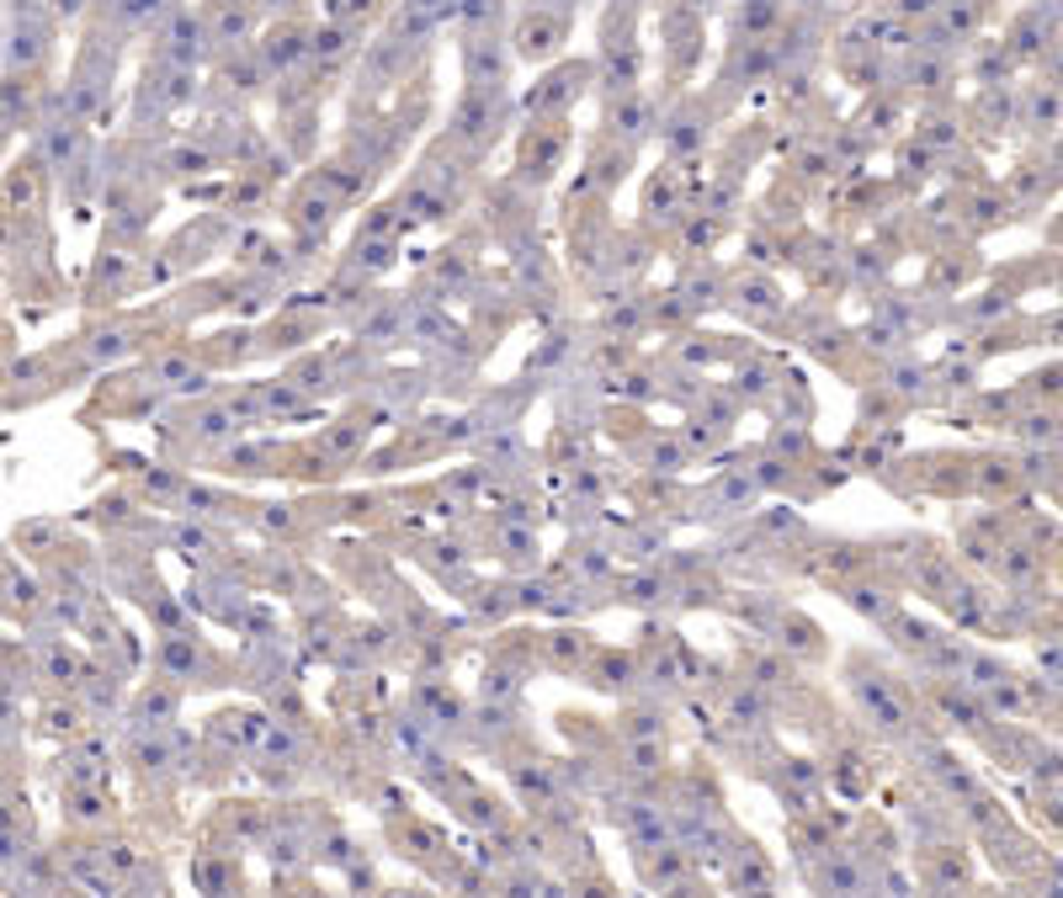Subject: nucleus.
<instances>
[{
  "instance_id": "nucleus-1",
  "label": "nucleus",
  "mask_w": 1063,
  "mask_h": 898,
  "mask_svg": "<svg viewBox=\"0 0 1063 898\" xmlns=\"http://www.w3.org/2000/svg\"><path fill=\"white\" fill-rule=\"evenodd\" d=\"M558 43H564V17L548 6H532V17H521V27H516V53L548 59V53H558Z\"/></svg>"
},
{
  "instance_id": "nucleus-2",
  "label": "nucleus",
  "mask_w": 1063,
  "mask_h": 898,
  "mask_svg": "<svg viewBox=\"0 0 1063 898\" xmlns=\"http://www.w3.org/2000/svg\"><path fill=\"white\" fill-rule=\"evenodd\" d=\"M170 712H176V697H170V691H145V697H139V724H160Z\"/></svg>"
}]
</instances>
